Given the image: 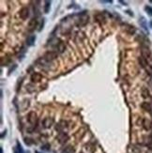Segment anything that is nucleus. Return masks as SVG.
Returning a JSON list of instances; mask_svg holds the SVG:
<instances>
[{
    "mask_svg": "<svg viewBox=\"0 0 152 153\" xmlns=\"http://www.w3.org/2000/svg\"><path fill=\"white\" fill-rule=\"evenodd\" d=\"M58 55V53L57 52H55V51H49L45 54V55H43L42 59L44 61H47V62H51V61L55 60V58L57 57Z\"/></svg>",
    "mask_w": 152,
    "mask_h": 153,
    "instance_id": "1",
    "label": "nucleus"
},
{
    "mask_svg": "<svg viewBox=\"0 0 152 153\" xmlns=\"http://www.w3.org/2000/svg\"><path fill=\"white\" fill-rule=\"evenodd\" d=\"M27 121L32 125V126H36L38 123V116L35 112H30L27 115Z\"/></svg>",
    "mask_w": 152,
    "mask_h": 153,
    "instance_id": "2",
    "label": "nucleus"
},
{
    "mask_svg": "<svg viewBox=\"0 0 152 153\" xmlns=\"http://www.w3.org/2000/svg\"><path fill=\"white\" fill-rule=\"evenodd\" d=\"M38 20L36 19V18H32L31 20L29 21L28 23V26H27V29H28L29 32H32L34 31L35 29L38 27Z\"/></svg>",
    "mask_w": 152,
    "mask_h": 153,
    "instance_id": "3",
    "label": "nucleus"
},
{
    "mask_svg": "<svg viewBox=\"0 0 152 153\" xmlns=\"http://www.w3.org/2000/svg\"><path fill=\"white\" fill-rule=\"evenodd\" d=\"M53 124H54V119H53V117H45V119H43V121H42L43 128L49 129V128L52 127Z\"/></svg>",
    "mask_w": 152,
    "mask_h": 153,
    "instance_id": "4",
    "label": "nucleus"
},
{
    "mask_svg": "<svg viewBox=\"0 0 152 153\" xmlns=\"http://www.w3.org/2000/svg\"><path fill=\"white\" fill-rule=\"evenodd\" d=\"M57 140L60 144H65L69 140V135L64 133V132L63 133H59V134L57 135Z\"/></svg>",
    "mask_w": 152,
    "mask_h": 153,
    "instance_id": "5",
    "label": "nucleus"
},
{
    "mask_svg": "<svg viewBox=\"0 0 152 153\" xmlns=\"http://www.w3.org/2000/svg\"><path fill=\"white\" fill-rule=\"evenodd\" d=\"M19 16H20L21 19H23V20H26L27 19L29 16V9L28 8H23V9H21L20 12H19Z\"/></svg>",
    "mask_w": 152,
    "mask_h": 153,
    "instance_id": "6",
    "label": "nucleus"
},
{
    "mask_svg": "<svg viewBox=\"0 0 152 153\" xmlns=\"http://www.w3.org/2000/svg\"><path fill=\"white\" fill-rule=\"evenodd\" d=\"M41 79H42V75L39 73V72H34L30 77V80H31L32 83H39V82L41 81Z\"/></svg>",
    "mask_w": 152,
    "mask_h": 153,
    "instance_id": "7",
    "label": "nucleus"
},
{
    "mask_svg": "<svg viewBox=\"0 0 152 153\" xmlns=\"http://www.w3.org/2000/svg\"><path fill=\"white\" fill-rule=\"evenodd\" d=\"M141 54H142V56H144V57L146 58V59H148V58L150 57V55H151L150 50L148 49V47H146V46L142 47V49H141Z\"/></svg>",
    "mask_w": 152,
    "mask_h": 153,
    "instance_id": "8",
    "label": "nucleus"
},
{
    "mask_svg": "<svg viewBox=\"0 0 152 153\" xmlns=\"http://www.w3.org/2000/svg\"><path fill=\"white\" fill-rule=\"evenodd\" d=\"M138 62H139V64H140V66L142 67V68H145V69H146V68L148 67V62H147V59H146V58H145L144 56H142V55H141L140 57L138 58Z\"/></svg>",
    "mask_w": 152,
    "mask_h": 153,
    "instance_id": "9",
    "label": "nucleus"
},
{
    "mask_svg": "<svg viewBox=\"0 0 152 153\" xmlns=\"http://www.w3.org/2000/svg\"><path fill=\"white\" fill-rule=\"evenodd\" d=\"M36 41V36L35 35H29L26 39V45L27 46H33Z\"/></svg>",
    "mask_w": 152,
    "mask_h": 153,
    "instance_id": "10",
    "label": "nucleus"
},
{
    "mask_svg": "<svg viewBox=\"0 0 152 153\" xmlns=\"http://www.w3.org/2000/svg\"><path fill=\"white\" fill-rule=\"evenodd\" d=\"M142 125H143V127L145 128V130L146 131H149V130H151V128H152V123L150 120H148V119H143V123H142Z\"/></svg>",
    "mask_w": 152,
    "mask_h": 153,
    "instance_id": "11",
    "label": "nucleus"
},
{
    "mask_svg": "<svg viewBox=\"0 0 152 153\" xmlns=\"http://www.w3.org/2000/svg\"><path fill=\"white\" fill-rule=\"evenodd\" d=\"M66 124H67L66 121H60L57 125H56L55 130L57 131V132H59V133H63V130L66 128V126H67Z\"/></svg>",
    "mask_w": 152,
    "mask_h": 153,
    "instance_id": "12",
    "label": "nucleus"
},
{
    "mask_svg": "<svg viewBox=\"0 0 152 153\" xmlns=\"http://www.w3.org/2000/svg\"><path fill=\"white\" fill-rule=\"evenodd\" d=\"M141 107L143 108L144 110H146V111H147V112L151 113L152 112V107H151V104L149 103V102H146V101H145V102H143V103L141 104Z\"/></svg>",
    "mask_w": 152,
    "mask_h": 153,
    "instance_id": "13",
    "label": "nucleus"
},
{
    "mask_svg": "<svg viewBox=\"0 0 152 153\" xmlns=\"http://www.w3.org/2000/svg\"><path fill=\"white\" fill-rule=\"evenodd\" d=\"M95 19H96V21L99 22L100 23H105V20H106V18L102 15V13H99V14H97L96 16H95Z\"/></svg>",
    "mask_w": 152,
    "mask_h": 153,
    "instance_id": "14",
    "label": "nucleus"
},
{
    "mask_svg": "<svg viewBox=\"0 0 152 153\" xmlns=\"http://www.w3.org/2000/svg\"><path fill=\"white\" fill-rule=\"evenodd\" d=\"M142 97L144 99H147L150 97V93H149V90L146 88V87H143L142 88Z\"/></svg>",
    "mask_w": 152,
    "mask_h": 153,
    "instance_id": "15",
    "label": "nucleus"
},
{
    "mask_svg": "<svg viewBox=\"0 0 152 153\" xmlns=\"http://www.w3.org/2000/svg\"><path fill=\"white\" fill-rule=\"evenodd\" d=\"M61 153H75V148L72 146H68L63 149Z\"/></svg>",
    "mask_w": 152,
    "mask_h": 153,
    "instance_id": "16",
    "label": "nucleus"
},
{
    "mask_svg": "<svg viewBox=\"0 0 152 153\" xmlns=\"http://www.w3.org/2000/svg\"><path fill=\"white\" fill-rule=\"evenodd\" d=\"M65 44L62 42V41H60V42H58L57 44H56V49L59 51V52H63L64 50H65Z\"/></svg>",
    "mask_w": 152,
    "mask_h": 153,
    "instance_id": "17",
    "label": "nucleus"
},
{
    "mask_svg": "<svg viewBox=\"0 0 152 153\" xmlns=\"http://www.w3.org/2000/svg\"><path fill=\"white\" fill-rule=\"evenodd\" d=\"M50 7H51V2L50 1H45V6H44V12L48 13L50 10Z\"/></svg>",
    "mask_w": 152,
    "mask_h": 153,
    "instance_id": "18",
    "label": "nucleus"
},
{
    "mask_svg": "<svg viewBox=\"0 0 152 153\" xmlns=\"http://www.w3.org/2000/svg\"><path fill=\"white\" fill-rule=\"evenodd\" d=\"M126 30L129 32L130 34H133V33L135 32V28L133 27V26H127Z\"/></svg>",
    "mask_w": 152,
    "mask_h": 153,
    "instance_id": "19",
    "label": "nucleus"
},
{
    "mask_svg": "<svg viewBox=\"0 0 152 153\" xmlns=\"http://www.w3.org/2000/svg\"><path fill=\"white\" fill-rule=\"evenodd\" d=\"M26 90H27L29 93H31L35 90V87L32 86V84H28L27 86H26Z\"/></svg>",
    "mask_w": 152,
    "mask_h": 153,
    "instance_id": "20",
    "label": "nucleus"
},
{
    "mask_svg": "<svg viewBox=\"0 0 152 153\" xmlns=\"http://www.w3.org/2000/svg\"><path fill=\"white\" fill-rule=\"evenodd\" d=\"M139 23H140L141 26L144 27V29L147 30V28H146V21H145V19H144V18H141V20L139 21Z\"/></svg>",
    "mask_w": 152,
    "mask_h": 153,
    "instance_id": "21",
    "label": "nucleus"
},
{
    "mask_svg": "<svg viewBox=\"0 0 152 153\" xmlns=\"http://www.w3.org/2000/svg\"><path fill=\"white\" fill-rule=\"evenodd\" d=\"M145 9H146V11L147 12V14L152 16V8L149 6H146L145 7Z\"/></svg>",
    "mask_w": 152,
    "mask_h": 153,
    "instance_id": "22",
    "label": "nucleus"
},
{
    "mask_svg": "<svg viewBox=\"0 0 152 153\" xmlns=\"http://www.w3.org/2000/svg\"><path fill=\"white\" fill-rule=\"evenodd\" d=\"M16 147H17L18 150H19V152H20V153H25V151H24V149H23V147H22V146H21V144L19 143V142H17Z\"/></svg>",
    "mask_w": 152,
    "mask_h": 153,
    "instance_id": "23",
    "label": "nucleus"
},
{
    "mask_svg": "<svg viewBox=\"0 0 152 153\" xmlns=\"http://www.w3.org/2000/svg\"><path fill=\"white\" fill-rule=\"evenodd\" d=\"M25 143H26V145H28V146H30V145H32L34 142L32 141V139H30V138H26L25 139Z\"/></svg>",
    "mask_w": 152,
    "mask_h": 153,
    "instance_id": "24",
    "label": "nucleus"
},
{
    "mask_svg": "<svg viewBox=\"0 0 152 153\" xmlns=\"http://www.w3.org/2000/svg\"><path fill=\"white\" fill-rule=\"evenodd\" d=\"M13 151H14V153H20V152H19V150H18L17 147H14V148H13Z\"/></svg>",
    "mask_w": 152,
    "mask_h": 153,
    "instance_id": "25",
    "label": "nucleus"
},
{
    "mask_svg": "<svg viewBox=\"0 0 152 153\" xmlns=\"http://www.w3.org/2000/svg\"><path fill=\"white\" fill-rule=\"evenodd\" d=\"M6 133H7V131L5 130V131L3 132V133H2V135H1V138H4V135L6 136Z\"/></svg>",
    "mask_w": 152,
    "mask_h": 153,
    "instance_id": "26",
    "label": "nucleus"
},
{
    "mask_svg": "<svg viewBox=\"0 0 152 153\" xmlns=\"http://www.w3.org/2000/svg\"><path fill=\"white\" fill-rule=\"evenodd\" d=\"M0 153H3V148H2V147L0 148Z\"/></svg>",
    "mask_w": 152,
    "mask_h": 153,
    "instance_id": "27",
    "label": "nucleus"
},
{
    "mask_svg": "<svg viewBox=\"0 0 152 153\" xmlns=\"http://www.w3.org/2000/svg\"><path fill=\"white\" fill-rule=\"evenodd\" d=\"M150 26H152V21H151V22H150Z\"/></svg>",
    "mask_w": 152,
    "mask_h": 153,
    "instance_id": "28",
    "label": "nucleus"
},
{
    "mask_svg": "<svg viewBox=\"0 0 152 153\" xmlns=\"http://www.w3.org/2000/svg\"><path fill=\"white\" fill-rule=\"evenodd\" d=\"M150 2H151V3H152V1H150Z\"/></svg>",
    "mask_w": 152,
    "mask_h": 153,
    "instance_id": "29",
    "label": "nucleus"
},
{
    "mask_svg": "<svg viewBox=\"0 0 152 153\" xmlns=\"http://www.w3.org/2000/svg\"><path fill=\"white\" fill-rule=\"evenodd\" d=\"M81 153H83V152H81Z\"/></svg>",
    "mask_w": 152,
    "mask_h": 153,
    "instance_id": "30",
    "label": "nucleus"
}]
</instances>
